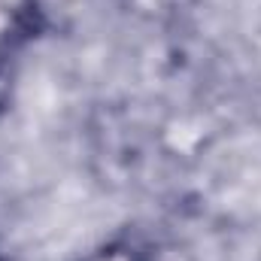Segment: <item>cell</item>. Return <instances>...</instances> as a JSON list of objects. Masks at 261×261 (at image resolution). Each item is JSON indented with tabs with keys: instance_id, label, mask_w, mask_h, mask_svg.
I'll return each mask as SVG.
<instances>
[{
	"instance_id": "7a4b0ae2",
	"label": "cell",
	"mask_w": 261,
	"mask_h": 261,
	"mask_svg": "<svg viewBox=\"0 0 261 261\" xmlns=\"http://www.w3.org/2000/svg\"><path fill=\"white\" fill-rule=\"evenodd\" d=\"M40 0H0V49L15 52L40 31Z\"/></svg>"
},
{
	"instance_id": "277c9868",
	"label": "cell",
	"mask_w": 261,
	"mask_h": 261,
	"mask_svg": "<svg viewBox=\"0 0 261 261\" xmlns=\"http://www.w3.org/2000/svg\"><path fill=\"white\" fill-rule=\"evenodd\" d=\"M12 97H15V61L12 52L0 49V119L9 113Z\"/></svg>"
},
{
	"instance_id": "3957f363",
	"label": "cell",
	"mask_w": 261,
	"mask_h": 261,
	"mask_svg": "<svg viewBox=\"0 0 261 261\" xmlns=\"http://www.w3.org/2000/svg\"><path fill=\"white\" fill-rule=\"evenodd\" d=\"M76 261H149V255L137 243H130V240H110V243L85 252L82 258H76Z\"/></svg>"
},
{
	"instance_id": "6da1fadb",
	"label": "cell",
	"mask_w": 261,
	"mask_h": 261,
	"mask_svg": "<svg viewBox=\"0 0 261 261\" xmlns=\"http://www.w3.org/2000/svg\"><path fill=\"white\" fill-rule=\"evenodd\" d=\"M210 137H213V130H210L203 116H197V113H173L158 128V146H161V152L167 158L192 161L206 149Z\"/></svg>"
}]
</instances>
